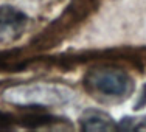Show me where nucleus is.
I'll return each instance as SVG.
<instances>
[{
	"mask_svg": "<svg viewBox=\"0 0 146 132\" xmlns=\"http://www.w3.org/2000/svg\"><path fill=\"white\" fill-rule=\"evenodd\" d=\"M118 127H123V129H127V131H143V129H146V115L126 117L121 120Z\"/></svg>",
	"mask_w": 146,
	"mask_h": 132,
	"instance_id": "39448f33",
	"label": "nucleus"
},
{
	"mask_svg": "<svg viewBox=\"0 0 146 132\" xmlns=\"http://www.w3.org/2000/svg\"><path fill=\"white\" fill-rule=\"evenodd\" d=\"M90 92L113 99L127 98L134 89V81L126 72L117 68H93L84 78Z\"/></svg>",
	"mask_w": 146,
	"mask_h": 132,
	"instance_id": "f03ea898",
	"label": "nucleus"
},
{
	"mask_svg": "<svg viewBox=\"0 0 146 132\" xmlns=\"http://www.w3.org/2000/svg\"><path fill=\"white\" fill-rule=\"evenodd\" d=\"M79 126L82 131H115L118 124L113 118L100 109H86L79 117Z\"/></svg>",
	"mask_w": 146,
	"mask_h": 132,
	"instance_id": "20e7f679",
	"label": "nucleus"
},
{
	"mask_svg": "<svg viewBox=\"0 0 146 132\" xmlns=\"http://www.w3.org/2000/svg\"><path fill=\"white\" fill-rule=\"evenodd\" d=\"M73 98V92L65 86L48 82H28L9 86L3 92V99L9 104L22 107H53L67 104Z\"/></svg>",
	"mask_w": 146,
	"mask_h": 132,
	"instance_id": "f257e3e1",
	"label": "nucleus"
},
{
	"mask_svg": "<svg viewBox=\"0 0 146 132\" xmlns=\"http://www.w3.org/2000/svg\"><path fill=\"white\" fill-rule=\"evenodd\" d=\"M28 17L11 5L0 6V45H11L23 36Z\"/></svg>",
	"mask_w": 146,
	"mask_h": 132,
	"instance_id": "7ed1b4c3",
	"label": "nucleus"
}]
</instances>
